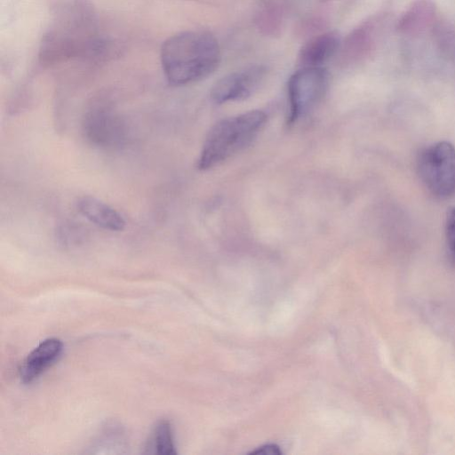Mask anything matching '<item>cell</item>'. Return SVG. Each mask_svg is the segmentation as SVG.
<instances>
[{"mask_svg": "<svg viewBox=\"0 0 455 455\" xmlns=\"http://www.w3.org/2000/svg\"><path fill=\"white\" fill-rule=\"evenodd\" d=\"M220 61V48L213 35L202 30L178 33L161 49L164 76L172 85H185L211 75Z\"/></svg>", "mask_w": 455, "mask_h": 455, "instance_id": "1", "label": "cell"}, {"mask_svg": "<svg viewBox=\"0 0 455 455\" xmlns=\"http://www.w3.org/2000/svg\"><path fill=\"white\" fill-rule=\"evenodd\" d=\"M267 120L265 112L251 110L216 123L206 135L197 169H211L241 151L259 134Z\"/></svg>", "mask_w": 455, "mask_h": 455, "instance_id": "2", "label": "cell"}, {"mask_svg": "<svg viewBox=\"0 0 455 455\" xmlns=\"http://www.w3.org/2000/svg\"><path fill=\"white\" fill-rule=\"evenodd\" d=\"M417 171L424 187L435 197L455 195V147L449 141L433 143L420 151Z\"/></svg>", "mask_w": 455, "mask_h": 455, "instance_id": "3", "label": "cell"}, {"mask_svg": "<svg viewBox=\"0 0 455 455\" xmlns=\"http://www.w3.org/2000/svg\"><path fill=\"white\" fill-rule=\"evenodd\" d=\"M329 73L323 67L301 68L288 82V125H293L312 110L324 96Z\"/></svg>", "mask_w": 455, "mask_h": 455, "instance_id": "4", "label": "cell"}, {"mask_svg": "<svg viewBox=\"0 0 455 455\" xmlns=\"http://www.w3.org/2000/svg\"><path fill=\"white\" fill-rule=\"evenodd\" d=\"M266 76L262 65H251L218 80L212 88L211 98L217 104L243 100L252 95Z\"/></svg>", "mask_w": 455, "mask_h": 455, "instance_id": "5", "label": "cell"}, {"mask_svg": "<svg viewBox=\"0 0 455 455\" xmlns=\"http://www.w3.org/2000/svg\"><path fill=\"white\" fill-rule=\"evenodd\" d=\"M84 131L95 144L109 146L121 140L123 124L116 114L102 105L93 106L84 116Z\"/></svg>", "mask_w": 455, "mask_h": 455, "instance_id": "6", "label": "cell"}, {"mask_svg": "<svg viewBox=\"0 0 455 455\" xmlns=\"http://www.w3.org/2000/svg\"><path fill=\"white\" fill-rule=\"evenodd\" d=\"M340 36L336 31L313 36L300 48L298 60L301 68L322 67L340 48Z\"/></svg>", "mask_w": 455, "mask_h": 455, "instance_id": "7", "label": "cell"}, {"mask_svg": "<svg viewBox=\"0 0 455 455\" xmlns=\"http://www.w3.org/2000/svg\"><path fill=\"white\" fill-rule=\"evenodd\" d=\"M62 343L59 339H46L38 344L26 357L21 368L20 378L29 383L36 379L60 355Z\"/></svg>", "mask_w": 455, "mask_h": 455, "instance_id": "8", "label": "cell"}, {"mask_svg": "<svg viewBox=\"0 0 455 455\" xmlns=\"http://www.w3.org/2000/svg\"><path fill=\"white\" fill-rule=\"evenodd\" d=\"M76 208L89 221L103 229L117 232L125 228L126 222L116 210L93 196L80 197Z\"/></svg>", "mask_w": 455, "mask_h": 455, "instance_id": "9", "label": "cell"}, {"mask_svg": "<svg viewBox=\"0 0 455 455\" xmlns=\"http://www.w3.org/2000/svg\"><path fill=\"white\" fill-rule=\"evenodd\" d=\"M147 449L149 450L150 453H176L172 427L167 420H161L156 424Z\"/></svg>", "mask_w": 455, "mask_h": 455, "instance_id": "10", "label": "cell"}, {"mask_svg": "<svg viewBox=\"0 0 455 455\" xmlns=\"http://www.w3.org/2000/svg\"><path fill=\"white\" fill-rule=\"evenodd\" d=\"M283 24V13L279 7L271 6L264 10L258 20L259 28L267 35H275Z\"/></svg>", "mask_w": 455, "mask_h": 455, "instance_id": "11", "label": "cell"}, {"mask_svg": "<svg viewBox=\"0 0 455 455\" xmlns=\"http://www.w3.org/2000/svg\"><path fill=\"white\" fill-rule=\"evenodd\" d=\"M445 239L449 254L455 262V207L450 209L445 220Z\"/></svg>", "mask_w": 455, "mask_h": 455, "instance_id": "12", "label": "cell"}, {"mask_svg": "<svg viewBox=\"0 0 455 455\" xmlns=\"http://www.w3.org/2000/svg\"><path fill=\"white\" fill-rule=\"evenodd\" d=\"M282 451L276 444H267L257 448L250 452V454H262V455H279Z\"/></svg>", "mask_w": 455, "mask_h": 455, "instance_id": "13", "label": "cell"}, {"mask_svg": "<svg viewBox=\"0 0 455 455\" xmlns=\"http://www.w3.org/2000/svg\"><path fill=\"white\" fill-rule=\"evenodd\" d=\"M322 2H328V1H332V0H321Z\"/></svg>", "mask_w": 455, "mask_h": 455, "instance_id": "14", "label": "cell"}]
</instances>
